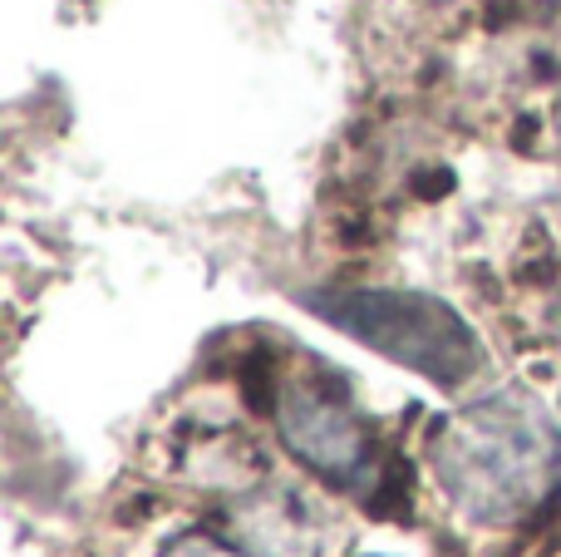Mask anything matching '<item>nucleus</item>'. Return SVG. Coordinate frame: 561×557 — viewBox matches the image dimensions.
Here are the masks:
<instances>
[{"label":"nucleus","mask_w":561,"mask_h":557,"mask_svg":"<svg viewBox=\"0 0 561 557\" xmlns=\"http://www.w3.org/2000/svg\"><path fill=\"white\" fill-rule=\"evenodd\" d=\"M409 193L414 197H424V203H434V197H448L454 193V173H448V168H414V173H409Z\"/></svg>","instance_id":"nucleus-5"},{"label":"nucleus","mask_w":561,"mask_h":557,"mask_svg":"<svg viewBox=\"0 0 561 557\" xmlns=\"http://www.w3.org/2000/svg\"><path fill=\"white\" fill-rule=\"evenodd\" d=\"M513 148L517 154H537V114H523L513 124Z\"/></svg>","instance_id":"nucleus-7"},{"label":"nucleus","mask_w":561,"mask_h":557,"mask_svg":"<svg viewBox=\"0 0 561 557\" xmlns=\"http://www.w3.org/2000/svg\"><path fill=\"white\" fill-rule=\"evenodd\" d=\"M163 557H242V553H232L227 543H217V538H203V533H187V538H178Z\"/></svg>","instance_id":"nucleus-6"},{"label":"nucleus","mask_w":561,"mask_h":557,"mask_svg":"<svg viewBox=\"0 0 561 557\" xmlns=\"http://www.w3.org/2000/svg\"><path fill=\"white\" fill-rule=\"evenodd\" d=\"M557 414H561V400H557Z\"/></svg>","instance_id":"nucleus-9"},{"label":"nucleus","mask_w":561,"mask_h":557,"mask_svg":"<svg viewBox=\"0 0 561 557\" xmlns=\"http://www.w3.org/2000/svg\"><path fill=\"white\" fill-rule=\"evenodd\" d=\"M507 15H517V0H488V25H507Z\"/></svg>","instance_id":"nucleus-8"},{"label":"nucleus","mask_w":561,"mask_h":557,"mask_svg":"<svg viewBox=\"0 0 561 557\" xmlns=\"http://www.w3.org/2000/svg\"><path fill=\"white\" fill-rule=\"evenodd\" d=\"M428 459L473 523H513L557 489L561 444L533 395L497 390L438 420L428 430Z\"/></svg>","instance_id":"nucleus-1"},{"label":"nucleus","mask_w":561,"mask_h":557,"mask_svg":"<svg viewBox=\"0 0 561 557\" xmlns=\"http://www.w3.org/2000/svg\"><path fill=\"white\" fill-rule=\"evenodd\" d=\"M280 440L296 454L306 469H316L325 484L345 493L369 499L379 484V459H375V440L365 434V424L350 414L345 400V380L325 375V380H306L290 385L280 395Z\"/></svg>","instance_id":"nucleus-3"},{"label":"nucleus","mask_w":561,"mask_h":557,"mask_svg":"<svg viewBox=\"0 0 561 557\" xmlns=\"http://www.w3.org/2000/svg\"><path fill=\"white\" fill-rule=\"evenodd\" d=\"M320 321L355 336L375 355L434 380L438 390H458L483 371V341L448 302L424 292H375V286H340V292L300 296Z\"/></svg>","instance_id":"nucleus-2"},{"label":"nucleus","mask_w":561,"mask_h":557,"mask_svg":"<svg viewBox=\"0 0 561 557\" xmlns=\"http://www.w3.org/2000/svg\"><path fill=\"white\" fill-rule=\"evenodd\" d=\"M237 390H242L247 410L252 414H276V355L266 345H252V351L237 361Z\"/></svg>","instance_id":"nucleus-4"}]
</instances>
